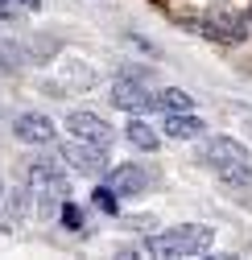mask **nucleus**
Masks as SVG:
<instances>
[{
	"instance_id": "obj_1",
	"label": "nucleus",
	"mask_w": 252,
	"mask_h": 260,
	"mask_svg": "<svg viewBox=\"0 0 252 260\" xmlns=\"http://www.w3.org/2000/svg\"><path fill=\"white\" fill-rule=\"evenodd\" d=\"M203 166L215 170L228 186H240V190L252 186V153L236 137H211L203 145Z\"/></svg>"
},
{
	"instance_id": "obj_2",
	"label": "nucleus",
	"mask_w": 252,
	"mask_h": 260,
	"mask_svg": "<svg viewBox=\"0 0 252 260\" xmlns=\"http://www.w3.org/2000/svg\"><path fill=\"white\" fill-rule=\"evenodd\" d=\"M211 227L203 223H182V227H170V232H149L145 240V252L149 256H203L211 248Z\"/></svg>"
},
{
	"instance_id": "obj_3",
	"label": "nucleus",
	"mask_w": 252,
	"mask_h": 260,
	"mask_svg": "<svg viewBox=\"0 0 252 260\" xmlns=\"http://www.w3.org/2000/svg\"><path fill=\"white\" fill-rule=\"evenodd\" d=\"M186 29H195V34H203L207 42H219V46H240L252 34V17L248 13H232V9H215L207 17L186 21Z\"/></svg>"
},
{
	"instance_id": "obj_4",
	"label": "nucleus",
	"mask_w": 252,
	"mask_h": 260,
	"mask_svg": "<svg viewBox=\"0 0 252 260\" xmlns=\"http://www.w3.org/2000/svg\"><path fill=\"white\" fill-rule=\"evenodd\" d=\"M29 186H34V194L42 199V211L46 215L71 199V182H67V174H62V166L50 161V157H38L34 166H29Z\"/></svg>"
},
{
	"instance_id": "obj_5",
	"label": "nucleus",
	"mask_w": 252,
	"mask_h": 260,
	"mask_svg": "<svg viewBox=\"0 0 252 260\" xmlns=\"http://www.w3.org/2000/svg\"><path fill=\"white\" fill-rule=\"evenodd\" d=\"M145 79H149L145 71H133V67H129V71L112 83V104H116L120 112H133V116L153 112V95H157V91H149Z\"/></svg>"
},
{
	"instance_id": "obj_6",
	"label": "nucleus",
	"mask_w": 252,
	"mask_h": 260,
	"mask_svg": "<svg viewBox=\"0 0 252 260\" xmlns=\"http://www.w3.org/2000/svg\"><path fill=\"white\" fill-rule=\"evenodd\" d=\"M62 166L75 170V174H87V178H100L108 170V145H91V141H75L62 149Z\"/></svg>"
},
{
	"instance_id": "obj_7",
	"label": "nucleus",
	"mask_w": 252,
	"mask_h": 260,
	"mask_svg": "<svg viewBox=\"0 0 252 260\" xmlns=\"http://www.w3.org/2000/svg\"><path fill=\"white\" fill-rule=\"evenodd\" d=\"M67 133L75 137V141H91V145H112V124L104 120V116H96V112H71L67 116Z\"/></svg>"
},
{
	"instance_id": "obj_8",
	"label": "nucleus",
	"mask_w": 252,
	"mask_h": 260,
	"mask_svg": "<svg viewBox=\"0 0 252 260\" xmlns=\"http://www.w3.org/2000/svg\"><path fill=\"white\" fill-rule=\"evenodd\" d=\"M13 133H17V141H25V145H50V141L58 137V128H54V120H50L46 112H21V116L13 120Z\"/></svg>"
},
{
	"instance_id": "obj_9",
	"label": "nucleus",
	"mask_w": 252,
	"mask_h": 260,
	"mask_svg": "<svg viewBox=\"0 0 252 260\" xmlns=\"http://www.w3.org/2000/svg\"><path fill=\"white\" fill-rule=\"evenodd\" d=\"M108 186L120 194V199H137V194L149 190V170L145 166H116L108 174Z\"/></svg>"
},
{
	"instance_id": "obj_10",
	"label": "nucleus",
	"mask_w": 252,
	"mask_h": 260,
	"mask_svg": "<svg viewBox=\"0 0 252 260\" xmlns=\"http://www.w3.org/2000/svg\"><path fill=\"white\" fill-rule=\"evenodd\" d=\"M162 133L174 137V141H199V137L207 133V124H203V116H195V108H191V112H166Z\"/></svg>"
},
{
	"instance_id": "obj_11",
	"label": "nucleus",
	"mask_w": 252,
	"mask_h": 260,
	"mask_svg": "<svg viewBox=\"0 0 252 260\" xmlns=\"http://www.w3.org/2000/svg\"><path fill=\"white\" fill-rule=\"evenodd\" d=\"M124 137H129V145H133V149H141V153H153L157 145H162V141H157V133H153V124H145L141 116H133V120H129Z\"/></svg>"
},
{
	"instance_id": "obj_12",
	"label": "nucleus",
	"mask_w": 252,
	"mask_h": 260,
	"mask_svg": "<svg viewBox=\"0 0 252 260\" xmlns=\"http://www.w3.org/2000/svg\"><path fill=\"white\" fill-rule=\"evenodd\" d=\"M153 108H157V112H191L195 100H191L186 91H178V87H166V91L153 95Z\"/></svg>"
},
{
	"instance_id": "obj_13",
	"label": "nucleus",
	"mask_w": 252,
	"mask_h": 260,
	"mask_svg": "<svg viewBox=\"0 0 252 260\" xmlns=\"http://www.w3.org/2000/svg\"><path fill=\"white\" fill-rule=\"evenodd\" d=\"M21 67H25V46L0 38V75H17Z\"/></svg>"
},
{
	"instance_id": "obj_14",
	"label": "nucleus",
	"mask_w": 252,
	"mask_h": 260,
	"mask_svg": "<svg viewBox=\"0 0 252 260\" xmlns=\"http://www.w3.org/2000/svg\"><path fill=\"white\" fill-rule=\"evenodd\" d=\"M58 219H62V227H67V232H83V211L67 199L62 203V211H58Z\"/></svg>"
},
{
	"instance_id": "obj_15",
	"label": "nucleus",
	"mask_w": 252,
	"mask_h": 260,
	"mask_svg": "<svg viewBox=\"0 0 252 260\" xmlns=\"http://www.w3.org/2000/svg\"><path fill=\"white\" fill-rule=\"evenodd\" d=\"M91 199H96V207H100V211H108V215H116V207H120V194H116L108 182H104L96 194H91Z\"/></svg>"
},
{
	"instance_id": "obj_16",
	"label": "nucleus",
	"mask_w": 252,
	"mask_h": 260,
	"mask_svg": "<svg viewBox=\"0 0 252 260\" xmlns=\"http://www.w3.org/2000/svg\"><path fill=\"white\" fill-rule=\"evenodd\" d=\"M0 21H13V5L9 0H0Z\"/></svg>"
},
{
	"instance_id": "obj_17",
	"label": "nucleus",
	"mask_w": 252,
	"mask_h": 260,
	"mask_svg": "<svg viewBox=\"0 0 252 260\" xmlns=\"http://www.w3.org/2000/svg\"><path fill=\"white\" fill-rule=\"evenodd\" d=\"M17 5H25V9H34V13H38V9H42V0H17Z\"/></svg>"
},
{
	"instance_id": "obj_18",
	"label": "nucleus",
	"mask_w": 252,
	"mask_h": 260,
	"mask_svg": "<svg viewBox=\"0 0 252 260\" xmlns=\"http://www.w3.org/2000/svg\"><path fill=\"white\" fill-rule=\"evenodd\" d=\"M0 203H5V182H0Z\"/></svg>"
}]
</instances>
